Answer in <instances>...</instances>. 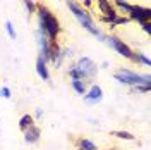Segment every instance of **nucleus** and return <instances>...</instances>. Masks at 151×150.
<instances>
[{
	"mask_svg": "<svg viewBox=\"0 0 151 150\" xmlns=\"http://www.w3.org/2000/svg\"><path fill=\"white\" fill-rule=\"evenodd\" d=\"M36 16H38V29L41 33H45L52 42H57V38L60 36V21L47 5H38L36 7Z\"/></svg>",
	"mask_w": 151,
	"mask_h": 150,
	"instance_id": "obj_1",
	"label": "nucleus"
},
{
	"mask_svg": "<svg viewBox=\"0 0 151 150\" xmlns=\"http://www.w3.org/2000/svg\"><path fill=\"white\" fill-rule=\"evenodd\" d=\"M65 4H67V7H69V10L72 12V16L77 19V23H79V24H81L88 33H91L93 36H96L100 42H105L103 31L96 26L94 19L89 16V12H88V10L81 7V4H77L76 0H65Z\"/></svg>",
	"mask_w": 151,
	"mask_h": 150,
	"instance_id": "obj_2",
	"label": "nucleus"
},
{
	"mask_svg": "<svg viewBox=\"0 0 151 150\" xmlns=\"http://www.w3.org/2000/svg\"><path fill=\"white\" fill-rule=\"evenodd\" d=\"M113 78L119 81L120 84H127V86H136V84H142V83H151V76L150 73H144V74H139V73H134L131 69H125V67H120L113 73Z\"/></svg>",
	"mask_w": 151,
	"mask_h": 150,
	"instance_id": "obj_3",
	"label": "nucleus"
},
{
	"mask_svg": "<svg viewBox=\"0 0 151 150\" xmlns=\"http://www.w3.org/2000/svg\"><path fill=\"white\" fill-rule=\"evenodd\" d=\"M76 67L79 69V73L83 74V79H86V81L94 79L96 74H98V64L89 57H79L76 60Z\"/></svg>",
	"mask_w": 151,
	"mask_h": 150,
	"instance_id": "obj_4",
	"label": "nucleus"
},
{
	"mask_svg": "<svg viewBox=\"0 0 151 150\" xmlns=\"http://www.w3.org/2000/svg\"><path fill=\"white\" fill-rule=\"evenodd\" d=\"M35 36H36V45H38V50H40V57H41L45 62H50V57H52V47H53L55 42H52V40H50L45 33H41L40 29H36Z\"/></svg>",
	"mask_w": 151,
	"mask_h": 150,
	"instance_id": "obj_5",
	"label": "nucleus"
},
{
	"mask_svg": "<svg viewBox=\"0 0 151 150\" xmlns=\"http://www.w3.org/2000/svg\"><path fill=\"white\" fill-rule=\"evenodd\" d=\"M105 43L112 48V50H115V52H117L120 57H124V59H129V60H131L132 52H134V50H132V48L129 47L124 40H120V38H117V36H113V35H112V36H105Z\"/></svg>",
	"mask_w": 151,
	"mask_h": 150,
	"instance_id": "obj_6",
	"label": "nucleus"
},
{
	"mask_svg": "<svg viewBox=\"0 0 151 150\" xmlns=\"http://www.w3.org/2000/svg\"><path fill=\"white\" fill-rule=\"evenodd\" d=\"M98 4V10L101 12V21L106 24H113V19L119 16V12L115 10L110 0H96Z\"/></svg>",
	"mask_w": 151,
	"mask_h": 150,
	"instance_id": "obj_7",
	"label": "nucleus"
},
{
	"mask_svg": "<svg viewBox=\"0 0 151 150\" xmlns=\"http://www.w3.org/2000/svg\"><path fill=\"white\" fill-rule=\"evenodd\" d=\"M127 17L131 19V21L139 23V24L150 23L151 21V9L150 7H142V5H132L131 12L127 14Z\"/></svg>",
	"mask_w": 151,
	"mask_h": 150,
	"instance_id": "obj_8",
	"label": "nucleus"
},
{
	"mask_svg": "<svg viewBox=\"0 0 151 150\" xmlns=\"http://www.w3.org/2000/svg\"><path fill=\"white\" fill-rule=\"evenodd\" d=\"M83 97L88 105H96L103 100V88L100 84H91V86H88V92Z\"/></svg>",
	"mask_w": 151,
	"mask_h": 150,
	"instance_id": "obj_9",
	"label": "nucleus"
},
{
	"mask_svg": "<svg viewBox=\"0 0 151 150\" xmlns=\"http://www.w3.org/2000/svg\"><path fill=\"white\" fill-rule=\"evenodd\" d=\"M24 133V141L29 143V145H33V143H38L40 141V136H41V130H40V126L36 124H33V126H29Z\"/></svg>",
	"mask_w": 151,
	"mask_h": 150,
	"instance_id": "obj_10",
	"label": "nucleus"
},
{
	"mask_svg": "<svg viewBox=\"0 0 151 150\" xmlns=\"http://www.w3.org/2000/svg\"><path fill=\"white\" fill-rule=\"evenodd\" d=\"M36 74L43 79V81H48L50 79V71H48V62H45L41 57L38 55L36 59Z\"/></svg>",
	"mask_w": 151,
	"mask_h": 150,
	"instance_id": "obj_11",
	"label": "nucleus"
},
{
	"mask_svg": "<svg viewBox=\"0 0 151 150\" xmlns=\"http://www.w3.org/2000/svg\"><path fill=\"white\" fill-rule=\"evenodd\" d=\"M110 2H112V5L115 7V10H117L119 14H122V16H127V14L131 12L132 4H129L127 0H110Z\"/></svg>",
	"mask_w": 151,
	"mask_h": 150,
	"instance_id": "obj_12",
	"label": "nucleus"
},
{
	"mask_svg": "<svg viewBox=\"0 0 151 150\" xmlns=\"http://www.w3.org/2000/svg\"><path fill=\"white\" fill-rule=\"evenodd\" d=\"M70 86L77 95H84L88 92V81L84 79H70Z\"/></svg>",
	"mask_w": 151,
	"mask_h": 150,
	"instance_id": "obj_13",
	"label": "nucleus"
},
{
	"mask_svg": "<svg viewBox=\"0 0 151 150\" xmlns=\"http://www.w3.org/2000/svg\"><path fill=\"white\" fill-rule=\"evenodd\" d=\"M131 60H132V62H136V64H142V66H146V67L151 66L150 57L146 55V54H142V52H132Z\"/></svg>",
	"mask_w": 151,
	"mask_h": 150,
	"instance_id": "obj_14",
	"label": "nucleus"
},
{
	"mask_svg": "<svg viewBox=\"0 0 151 150\" xmlns=\"http://www.w3.org/2000/svg\"><path fill=\"white\" fill-rule=\"evenodd\" d=\"M33 124H35V117H33L31 114L21 116V119H19V128H21V131H26L29 126H33Z\"/></svg>",
	"mask_w": 151,
	"mask_h": 150,
	"instance_id": "obj_15",
	"label": "nucleus"
},
{
	"mask_svg": "<svg viewBox=\"0 0 151 150\" xmlns=\"http://www.w3.org/2000/svg\"><path fill=\"white\" fill-rule=\"evenodd\" d=\"M77 149H81V150H98V147H96V143L91 141L89 138H79V140H77Z\"/></svg>",
	"mask_w": 151,
	"mask_h": 150,
	"instance_id": "obj_16",
	"label": "nucleus"
},
{
	"mask_svg": "<svg viewBox=\"0 0 151 150\" xmlns=\"http://www.w3.org/2000/svg\"><path fill=\"white\" fill-rule=\"evenodd\" d=\"M134 93H139V95H144V93H150L151 90V83H142V84H136L131 88Z\"/></svg>",
	"mask_w": 151,
	"mask_h": 150,
	"instance_id": "obj_17",
	"label": "nucleus"
},
{
	"mask_svg": "<svg viewBox=\"0 0 151 150\" xmlns=\"http://www.w3.org/2000/svg\"><path fill=\"white\" fill-rule=\"evenodd\" d=\"M22 4H24V7H26V12H28L29 16H31V14H36L38 4H35L33 0H22Z\"/></svg>",
	"mask_w": 151,
	"mask_h": 150,
	"instance_id": "obj_18",
	"label": "nucleus"
},
{
	"mask_svg": "<svg viewBox=\"0 0 151 150\" xmlns=\"http://www.w3.org/2000/svg\"><path fill=\"white\" fill-rule=\"evenodd\" d=\"M113 135H115L117 138H122V140H129V141L134 140V135L129 133V131H113Z\"/></svg>",
	"mask_w": 151,
	"mask_h": 150,
	"instance_id": "obj_19",
	"label": "nucleus"
},
{
	"mask_svg": "<svg viewBox=\"0 0 151 150\" xmlns=\"http://www.w3.org/2000/svg\"><path fill=\"white\" fill-rule=\"evenodd\" d=\"M127 23H131V19L127 17V16H117V17L113 19V24L112 26H120V24H127Z\"/></svg>",
	"mask_w": 151,
	"mask_h": 150,
	"instance_id": "obj_20",
	"label": "nucleus"
},
{
	"mask_svg": "<svg viewBox=\"0 0 151 150\" xmlns=\"http://www.w3.org/2000/svg\"><path fill=\"white\" fill-rule=\"evenodd\" d=\"M5 31H7V35H9L12 40H16V29H14L12 21H7V23H5Z\"/></svg>",
	"mask_w": 151,
	"mask_h": 150,
	"instance_id": "obj_21",
	"label": "nucleus"
},
{
	"mask_svg": "<svg viewBox=\"0 0 151 150\" xmlns=\"http://www.w3.org/2000/svg\"><path fill=\"white\" fill-rule=\"evenodd\" d=\"M0 97L2 98H10L12 97V90H10L9 86H2L0 88Z\"/></svg>",
	"mask_w": 151,
	"mask_h": 150,
	"instance_id": "obj_22",
	"label": "nucleus"
},
{
	"mask_svg": "<svg viewBox=\"0 0 151 150\" xmlns=\"http://www.w3.org/2000/svg\"><path fill=\"white\" fill-rule=\"evenodd\" d=\"M141 28H142V31H144L146 35H151V21H150V23H144V24H141Z\"/></svg>",
	"mask_w": 151,
	"mask_h": 150,
	"instance_id": "obj_23",
	"label": "nucleus"
},
{
	"mask_svg": "<svg viewBox=\"0 0 151 150\" xmlns=\"http://www.w3.org/2000/svg\"><path fill=\"white\" fill-rule=\"evenodd\" d=\"M91 5H93V0H83V5H81V7L88 10L89 7H91Z\"/></svg>",
	"mask_w": 151,
	"mask_h": 150,
	"instance_id": "obj_24",
	"label": "nucleus"
},
{
	"mask_svg": "<svg viewBox=\"0 0 151 150\" xmlns=\"http://www.w3.org/2000/svg\"><path fill=\"white\" fill-rule=\"evenodd\" d=\"M43 116V111L41 109H36V112H35V117H41Z\"/></svg>",
	"mask_w": 151,
	"mask_h": 150,
	"instance_id": "obj_25",
	"label": "nucleus"
},
{
	"mask_svg": "<svg viewBox=\"0 0 151 150\" xmlns=\"http://www.w3.org/2000/svg\"><path fill=\"white\" fill-rule=\"evenodd\" d=\"M76 150H81V149H76Z\"/></svg>",
	"mask_w": 151,
	"mask_h": 150,
	"instance_id": "obj_26",
	"label": "nucleus"
},
{
	"mask_svg": "<svg viewBox=\"0 0 151 150\" xmlns=\"http://www.w3.org/2000/svg\"><path fill=\"white\" fill-rule=\"evenodd\" d=\"M110 150H115V149H110Z\"/></svg>",
	"mask_w": 151,
	"mask_h": 150,
	"instance_id": "obj_27",
	"label": "nucleus"
}]
</instances>
